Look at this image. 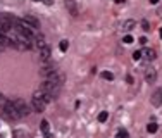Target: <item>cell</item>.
Segmentation results:
<instances>
[{
	"mask_svg": "<svg viewBox=\"0 0 162 138\" xmlns=\"http://www.w3.org/2000/svg\"><path fill=\"white\" fill-rule=\"evenodd\" d=\"M2 116L7 119V121H17V119H21V116H19V112H17L16 105H14L12 100H7L4 104V107H2Z\"/></svg>",
	"mask_w": 162,
	"mask_h": 138,
	"instance_id": "obj_1",
	"label": "cell"
},
{
	"mask_svg": "<svg viewBox=\"0 0 162 138\" xmlns=\"http://www.w3.org/2000/svg\"><path fill=\"white\" fill-rule=\"evenodd\" d=\"M60 88H62V83H59V81L43 80V83H42V86H40V90H42V92H45V93H50V95L55 98V97L60 93Z\"/></svg>",
	"mask_w": 162,
	"mask_h": 138,
	"instance_id": "obj_2",
	"label": "cell"
},
{
	"mask_svg": "<svg viewBox=\"0 0 162 138\" xmlns=\"http://www.w3.org/2000/svg\"><path fill=\"white\" fill-rule=\"evenodd\" d=\"M31 104H33V111H36V112H43V111H45L47 102L43 100V93H42V90H40V92H35V93H33V100H31Z\"/></svg>",
	"mask_w": 162,
	"mask_h": 138,
	"instance_id": "obj_3",
	"label": "cell"
},
{
	"mask_svg": "<svg viewBox=\"0 0 162 138\" xmlns=\"http://www.w3.org/2000/svg\"><path fill=\"white\" fill-rule=\"evenodd\" d=\"M14 105H16V109H17V112H19V116L21 117H26L29 114V107H28V104H26L23 98H14Z\"/></svg>",
	"mask_w": 162,
	"mask_h": 138,
	"instance_id": "obj_4",
	"label": "cell"
},
{
	"mask_svg": "<svg viewBox=\"0 0 162 138\" xmlns=\"http://www.w3.org/2000/svg\"><path fill=\"white\" fill-rule=\"evenodd\" d=\"M23 23H26L29 28H33V29H40V21H38L36 17L29 16V14H26V16L23 17Z\"/></svg>",
	"mask_w": 162,
	"mask_h": 138,
	"instance_id": "obj_5",
	"label": "cell"
},
{
	"mask_svg": "<svg viewBox=\"0 0 162 138\" xmlns=\"http://www.w3.org/2000/svg\"><path fill=\"white\" fill-rule=\"evenodd\" d=\"M150 104L154 105V107H160V104H162V88H157L154 92V95L150 98Z\"/></svg>",
	"mask_w": 162,
	"mask_h": 138,
	"instance_id": "obj_6",
	"label": "cell"
},
{
	"mask_svg": "<svg viewBox=\"0 0 162 138\" xmlns=\"http://www.w3.org/2000/svg\"><path fill=\"white\" fill-rule=\"evenodd\" d=\"M64 4H66V9L69 10L71 16H78V5H76V0H64Z\"/></svg>",
	"mask_w": 162,
	"mask_h": 138,
	"instance_id": "obj_7",
	"label": "cell"
},
{
	"mask_svg": "<svg viewBox=\"0 0 162 138\" xmlns=\"http://www.w3.org/2000/svg\"><path fill=\"white\" fill-rule=\"evenodd\" d=\"M145 80H147V83H154L157 80V71H155L154 67H148L145 71Z\"/></svg>",
	"mask_w": 162,
	"mask_h": 138,
	"instance_id": "obj_8",
	"label": "cell"
},
{
	"mask_svg": "<svg viewBox=\"0 0 162 138\" xmlns=\"http://www.w3.org/2000/svg\"><path fill=\"white\" fill-rule=\"evenodd\" d=\"M50 55H52V50H50V47L45 43V45H43L42 48H40V57H42L43 62H47V60L50 59Z\"/></svg>",
	"mask_w": 162,
	"mask_h": 138,
	"instance_id": "obj_9",
	"label": "cell"
},
{
	"mask_svg": "<svg viewBox=\"0 0 162 138\" xmlns=\"http://www.w3.org/2000/svg\"><path fill=\"white\" fill-rule=\"evenodd\" d=\"M135 26H136V23H135L133 19H128V21L122 23V29H124V31H131Z\"/></svg>",
	"mask_w": 162,
	"mask_h": 138,
	"instance_id": "obj_10",
	"label": "cell"
},
{
	"mask_svg": "<svg viewBox=\"0 0 162 138\" xmlns=\"http://www.w3.org/2000/svg\"><path fill=\"white\" fill-rule=\"evenodd\" d=\"M143 54H145V57L148 59V60H154V59L157 57V55H155V50H154V48H147Z\"/></svg>",
	"mask_w": 162,
	"mask_h": 138,
	"instance_id": "obj_11",
	"label": "cell"
},
{
	"mask_svg": "<svg viewBox=\"0 0 162 138\" xmlns=\"http://www.w3.org/2000/svg\"><path fill=\"white\" fill-rule=\"evenodd\" d=\"M12 136H14V138H29V135L24 133V131H21V130H16V131L12 133Z\"/></svg>",
	"mask_w": 162,
	"mask_h": 138,
	"instance_id": "obj_12",
	"label": "cell"
},
{
	"mask_svg": "<svg viewBox=\"0 0 162 138\" xmlns=\"http://www.w3.org/2000/svg\"><path fill=\"white\" fill-rule=\"evenodd\" d=\"M59 48H60V52H67V48H69V42H67V40H60Z\"/></svg>",
	"mask_w": 162,
	"mask_h": 138,
	"instance_id": "obj_13",
	"label": "cell"
},
{
	"mask_svg": "<svg viewBox=\"0 0 162 138\" xmlns=\"http://www.w3.org/2000/svg\"><path fill=\"white\" fill-rule=\"evenodd\" d=\"M42 131L45 133V136L50 135V128H48V121H42Z\"/></svg>",
	"mask_w": 162,
	"mask_h": 138,
	"instance_id": "obj_14",
	"label": "cell"
},
{
	"mask_svg": "<svg viewBox=\"0 0 162 138\" xmlns=\"http://www.w3.org/2000/svg\"><path fill=\"white\" fill-rule=\"evenodd\" d=\"M107 119H109V112H107V111H102V112L98 114V121L100 123H105Z\"/></svg>",
	"mask_w": 162,
	"mask_h": 138,
	"instance_id": "obj_15",
	"label": "cell"
},
{
	"mask_svg": "<svg viewBox=\"0 0 162 138\" xmlns=\"http://www.w3.org/2000/svg\"><path fill=\"white\" fill-rule=\"evenodd\" d=\"M102 78H104V80L112 81V80H114V74H112L110 71H104V73H102Z\"/></svg>",
	"mask_w": 162,
	"mask_h": 138,
	"instance_id": "obj_16",
	"label": "cell"
},
{
	"mask_svg": "<svg viewBox=\"0 0 162 138\" xmlns=\"http://www.w3.org/2000/svg\"><path fill=\"white\" fill-rule=\"evenodd\" d=\"M157 128H159V126L155 124V123H150V124L147 126V131H148V133H155V131H157Z\"/></svg>",
	"mask_w": 162,
	"mask_h": 138,
	"instance_id": "obj_17",
	"label": "cell"
},
{
	"mask_svg": "<svg viewBox=\"0 0 162 138\" xmlns=\"http://www.w3.org/2000/svg\"><path fill=\"white\" fill-rule=\"evenodd\" d=\"M116 138H129V135H128V131H126V130H119V131H117V135H116Z\"/></svg>",
	"mask_w": 162,
	"mask_h": 138,
	"instance_id": "obj_18",
	"label": "cell"
},
{
	"mask_svg": "<svg viewBox=\"0 0 162 138\" xmlns=\"http://www.w3.org/2000/svg\"><path fill=\"white\" fill-rule=\"evenodd\" d=\"M122 42H124L126 45H129V43H133V42H135V38L131 36V35H126V36L122 38Z\"/></svg>",
	"mask_w": 162,
	"mask_h": 138,
	"instance_id": "obj_19",
	"label": "cell"
},
{
	"mask_svg": "<svg viewBox=\"0 0 162 138\" xmlns=\"http://www.w3.org/2000/svg\"><path fill=\"white\" fill-rule=\"evenodd\" d=\"M141 28H143V31H150V23L147 19H143L141 21Z\"/></svg>",
	"mask_w": 162,
	"mask_h": 138,
	"instance_id": "obj_20",
	"label": "cell"
},
{
	"mask_svg": "<svg viewBox=\"0 0 162 138\" xmlns=\"http://www.w3.org/2000/svg\"><path fill=\"white\" fill-rule=\"evenodd\" d=\"M140 59H141V52L140 50L133 52V60H140Z\"/></svg>",
	"mask_w": 162,
	"mask_h": 138,
	"instance_id": "obj_21",
	"label": "cell"
},
{
	"mask_svg": "<svg viewBox=\"0 0 162 138\" xmlns=\"http://www.w3.org/2000/svg\"><path fill=\"white\" fill-rule=\"evenodd\" d=\"M33 2H42L45 5H54V0H33Z\"/></svg>",
	"mask_w": 162,
	"mask_h": 138,
	"instance_id": "obj_22",
	"label": "cell"
},
{
	"mask_svg": "<svg viewBox=\"0 0 162 138\" xmlns=\"http://www.w3.org/2000/svg\"><path fill=\"white\" fill-rule=\"evenodd\" d=\"M147 42H148V40H147L145 36H141V38H140V43H141V45H147Z\"/></svg>",
	"mask_w": 162,
	"mask_h": 138,
	"instance_id": "obj_23",
	"label": "cell"
},
{
	"mask_svg": "<svg viewBox=\"0 0 162 138\" xmlns=\"http://www.w3.org/2000/svg\"><path fill=\"white\" fill-rule=\"evenodd\" d=\"M116 4H124V0H114Z\"/></svg>",
	"mask_w": 162,
	"mask_h": 138,
	"instance_id": "obj_24",
	"label": "cell"
},
{
	"mask_svg": "<svg viewBox=\"0 0 162 138\" xmlns=\"http://www.w3.org/2000/svg\"><path fill=\"white\" fill-rule=\"evenodd\" d=\"M157 14H159V16L162 17V9H159V10H157Z\"/></svg>",
	"mask_w": 162,
	"mask_h": 138,
	"instance_id": "obj_25",
	"label": "cell"
},
{
	"mask_svg": "<svg viewBox=\"0 0 162 138\" xmlns=\"http://www.w3.org/2000/svg\"><path fill=\"white\" fill-rule=\"evenodd\" d=\"M148 2H150V4H157L159 0H148Z\"/></svg>",
	"mask_w": 162,
	"mask_h": 138,
	"instance_id": "obj_26",
	"label": "cell"
},
{
	"mask_svg": "<svg viewBox=\"0 0 162 138\" xmlns=\"http://www.w3.org/2000/svg\"><path fill=\"white\" fill-rule=\"evenodd\" d=\"M160 36H162V29H160Z\"/></svg>",
	"mask_w": 162,
	"mask_h": 138,
	"instance_id": "obj_27",
	"label": "cell"
},
{
	"mask_svg": "<svg viewBox=\"0 0 162 138\" xmlns=\"http://www.w3.org/2000/svg\"><path fill=\"white\" fill-rule=\"evenodd\" d=\"M0 98H2V97H0Z\"/></svg>",
	"mask_w": 162,
	"mask_h": 138,
	"instance_id": "obj_28",
	"label": "cell"
}]
</instances>
